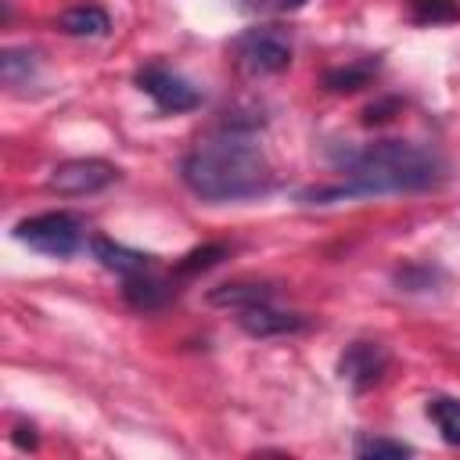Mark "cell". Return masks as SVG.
Wrapping results in <instances>:
<instances>
[{"label": "cell", "mask_w": 460, "mask_h": 460, "mask_svg": "<svg viewBox=\"0 0 460 460\" xmlns=\"http://www.w3.org/2000/svg\"><path fill=\"white\" fill-rule=\"evenodd\" d=\"M183 183L205 201H244L273 187V165L255 144L252 129L226 122L219 133L198 140L180 162Z\"/></svg>", "instance_id": "1"}, {"label": "cell", "mask_w": 460, "mask_h": 460, "mask_svg": "<svg viewBox=\"0 0 460 460\" xmlns=\"http://www.w3.org/2000/svg\"><path fill=\"white\" fill-rule=\"evenodd\" d=\"M345 172V187L313 190L305 198H341V194H413L431 190L446 180V162L438 151H428L410 140H377L367 147H345L331 155Z\"/></svg>", "instance_id": "2"}, {"label": "cell", "mask_w": 460, "mask_h": 460, "mask_svg": "<svg viewBox=\"0 0 460 460\" xmlns=\"http://www.w3.org/2000/svg\"><path fill=\"white\" fill-rule=\"evenodd\" d=\"M14 237L40 255L68 259L83 244V219L72 212H40V216L14 223Z\"/></svg>", "instance_id": "3"}, {"label": "cell", "mask_w": 460, "mask_h": 460, "mask_svg": "<svg viewBox=\"0 0 460 460\" xmlns=\"http://www.w3.org/2000/svg\"><path fill=\"white\" fill-rule=\"evenodd\" d=\"M234 58L248 75H277L291 65V40L277 25H255L237 36Z\"/></svg>", "instance_id": "4"}, {"label": "cell", "mask_w": 460, "mask_h": 460, "mask_svg": "<svg viewBox=\"0 0 460 460\" xmlns=\"http://www.w3.org/2000/svg\"><path fill=\"white\" fill-rule=\"evenodd\" d=\"M115 180H119V169L104 158H68L50 169L47 187L65 198H83V194H97V190L111 187Z\"/></svg>", "instance_id": "5"}, {"label": "cell", "mask_w": 460, "mask_h": 460, "mask_svg": "<svg viewBox=\"0 0 460 460\" xmlns=\"http://www.w3.org/2000/svg\"><path fill=\"white\" fill-rule=\"evenodd\" d=\"M137 86L162 108V111H190L201 104L198 86H190L180 72L165 68V65H144L137 72Z\"/></svg>", "instance_id": "6"}, {"label": "cell", "mask_w": 460, "mask_h": 460, "mask_svg": "<svg viewBox=\"0 0 460 460\" xmlns=\"http://www.w3.org/2000/svg\"><path fill=\"white\" fill-rule=\"evenodd\" d=\"M388 363H392L388 349L381 341H367L363 338V341L345 345V352L338 356V377L345 385H352L356 392H367V388H374L385 377Z\"/></svg>", "instance_id": "7"}, {"label": "cell", "mask_w": 460, "mask_h": 460, "mask_svg": "<svg viewBox=\"0 0 460 460\" xmlns=\"http://www.w3.org/2000/svg\"><path fill=\"white\" fill-rule=\"evenodd\" d=\"M237 327L252 338H280V334H295L305 327V316L277 309L273 302H259L248 309H237Z\"/></svg>", "instance_id": "8"}, {"label": "cell", "mask_w": 460, "mask_h": 460, "mask_svg": "<svg viewBox=\"0 0 460 460\" xmlns=\"http://www.w3.org/2000/svg\"><path fill=\"white\" fill-rule=\"evenodd\" d=\"M90 248H93V259H97L104 270L119 273V277H137V273H147V270L155 266V255L137 252V248H126V244L111 241V237H93Z\"/></svg>", "instance_id": "9"}, {"label": "cell", "mask_w": 460, "mask_h": 460, "mask_svg": "<svg viewBox=\"0 0 460 460\" xmlns=\"http://www.w3.org/2000/svg\"><path fill=\"white\" fill-rule=\"evenodd\" d=\"M58 25L68 32V36H86V40H97V36H108L111 29V18L101 4H72L68 11H61Z\"/></svg>", "instance_id": "10"}, {"label": "cell", "mask_w": 460, "mask_h": 460, "mask_svg": "<svg viewBox=\"0 0 460 460\" xmlns=\"http://www.w3.org/2000/svg\"><path fill=\"white\" fill-rule=\"evenodd\" d=\"M122 298H126L137 313H151V309H162V305L172 298V284H169V280H158V277H151V273H137V277H126Z\"/></svg>", "instance_id": "11"}, {"label": "cell", "mask_w": 460, "mask_h": 460, "mask_svg": "<svg viewBox=\"0 0 460 460\" xmlns=\"http://www.w3.org/2000/svg\"><path fill=\"white\" fill-rule=\"evenodd\" d=\"M212 305H230V309H248L259 302H273V288L259 284V280H234V284H219L208 291Z\"/></svg>", "instance_id": "12"}, {"label": "cell", "mask_w": 460, "mask_h": 460, "mask_svg": "<svg viewBox=\"0 0 460 460\" xmlns=\"http://www.w3.org/2000/svg\"><path fill=\"white\" fill-rule=\"evenodd\" d=\"M428 417H431V424L438 428L442 442L460 446V399H453V395H435V399H428Z\"/></svg>", "instance_id": "13"}, {"label": "cell", "mask_w": 460, "mask_h": 460, "mask_svg": "<svg viewBox=\"0 0 460 460\" xmlns=\"http://www.w3.org/2000/svg\"><path fill=\"white\" fill-rule=\"evenodd\" d=\"M374 72H377V61H356V65H345V68H331L323 75V86L334 90V93H352V90H363Z\"/></svg>", "instance_id": "14"}, {"label": "cell", "mask_w": 460, "mask_h": 460, "mask_svg": "<svg viewBox=\"0 0 460 460\" xmlns=\"http://www.w3.org/2000/svg\"><path fill=\"white\" fill-rule=\"evenodd\" d=\"M352 453L359 460H381V456H410L413 446H406L399 438H385V435H359L356 446H352Z\"/></svg>", "instance_id": "15"}, {"label": "cell", "mask_w": 460, "mask_h": 460, "mask_svg": "<svg viewBox=\"0 0 460 460\" xmlns=\"http://www.w3.org/2000/svg\"><path fill=\"white\" fill-rule=\"evenodd\" d=\"M32 72H36V54H32V50L7 47V50L0 54V75H4V83H7V86H14V83L29 79Z\"/></svg>", "instance_id": "16"}, {"label": "cell", "mask_w": 460, "mask_h": 460, "mask_svg": "<svg viewBox=\"0 0 460 460\" xmlns=\"http://www.w3.org/2000/svg\"><path fill=\"white\" fill-rule=\"evenodd\" d=\"M460 4L456 0H413V22L417 25H438V22H456Z\"/></svg>", "instance_id": "17"}, {"label": "cell", "mask_w": 460, "mask_h": 460, "mask_svg": "<svg viewBox=\"0 0 460 460\" xmlns=\"http://www.w3.org/2000/svg\"><path fill=\"white\" fill-rule=\"evenodd\" d=\"M223 255H226V244H201V248L187 252V255L176 262V273H180V277H190V273L212 270V266H216Z\"/></svg>", "instance_id": "18"}, {"label": "cell", "mask_w": 460, "mask_h": 460, "mask_svg": "<svg viewBox=\"0 0 460 460\" xmlns=\"http://www.w3.org/2000/svg\"><path fill=\"white\" fill-rule=\"evenodd\" d=\"M14 446L18 449H36V435H32V428H14Z\"/></svg>", "instance_id": "19"}, {"label": "cell", "mask_w": 460, "mask_h": 460, "mask_svg": "<svg viewBox=\"0 0 460 460\" xmlns=\"http://www.w3.org/2000/svg\"><path fill=\"white\" fill-rule=\"evenodd\" d=\"M262 7H270V11H298L305 0H259Z\"/></svg>", "instance_id": "20"}]
</instances>
